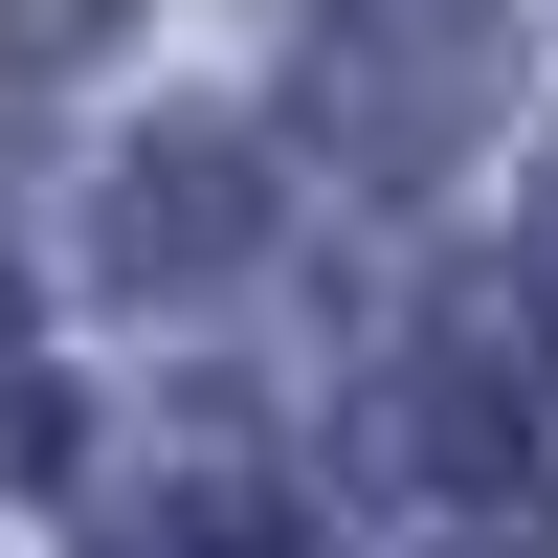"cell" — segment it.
Wrapping results in <instances>:
<instances>
[{"instance_id": "277c9868", "label": "cell", "mask_w": 558, "mask_h": 558, "mask_svg": "<svg viewBox=\"0 0 558 558\" xmlns=\"http://www.w3.org/2000/svg\"><path fill=\"white\" fill-rule=\"evenodd\" d=\"M68 447V402H45V336H23V291H0V470H45Z\"/></svg>"}, {"instance_id": "8992f818", "label": "cell", "mask_w": 558, "mask_h": 558, "mask_svg": "<svg viewBox=\"0 0 558 558\" xmlns=\"http://www.w3.org/2000/svg\"><path fill=\"white\" fill-rule=\"evenodd\" d=\"M514 246H536V313H558V157H536V202H514Z\"/></svg>"}, {"instance_id": "7a4b0ae2", "label": "cell", "mask_w": 558, "mask_h": 558, "mask_svg": "<svg viewBox=\"0 0 558 558\" xmlns=\"http://www.w3.org/2000/svg\"><path fill=\"white\" fill-rule=\"evenodd\" d=\"M492 89H514V23L492 0H336L291 45V134L336 179H447L492 134Z\"/></svg>"}, {"instance_id": "6da1fadb", "label": "cell", "mask_w": 558, "mask_h": 558, "mask_svg": "<svg viewBox=\"0 0 558 558\" xmlns=\"http://www.w3.org/2000/svg\"><path fill=\"white\" fill-rule=\"evenodd\" d=\"M536 425L514 380H447V357H402V380L336 402V470H313V536L336 558H536Z\"/></svg>"}, {"instance_id": "5b68a950", "label": "cell", "mask_w": 558, "mask_h": 558, "mask_svg": "<svg viewBox=\"0 0 558 558\" xmlns=\"http://www.w3.org/2000/svg\"><path fill=\"white\" fill-rule=\"evenodd\" d=\"M68 45H89V0H0V89H23V68H68Z\"/></svg>"}, {"instance_id": "3957f363", "label": "cell", "mask_w": 558, "mask_h": 558, "mask_svg": "<svg viewBox=\"0 0 558 558\" xmlns=\"http://www.w3.org/2000/svg\"><path fill=\"white\" fill-rule=\"evenodd\" d=\"M268 246V202H246V134H134L112 157V202H89V268H112V291H223V268Z\"/></svg>"}]
</instances>
